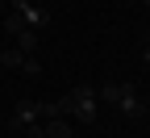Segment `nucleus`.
I'll return each instance as SVG.
<instances>
[{
  "mask_svg": "<svg viewBox=\"0 0 150 138\" xmlns=\"http://www.w3.org/2000/svg\"><path fill=\"white\" fill-rule=\"evenodd\" d=\"M21 71H25V75H38V71H42V63H38L33 54H25V63H21Z\"/></svg>",
  "mask_w": 150,
  "mask_h": 138,
  "instance_id": "nucleus-6",
  "label": "nucleus"
},
{
  "mask_svg": "<svg viewBox=\"0 0 150 138\" xmlns=\"http://www.w3.org/2000/svg\"><path fill=\"white\" fill-rule=\"evenodd\" d=\"M0 63H4V67H21L25 54H21V50H0Z\"/></svg>",
  "mask_w": 150,
  "mask_h": 138,
  "instance_id": "nucleus-5",
  "label": "nucleus"
},
{
  "mask_svg": "<svg viewBox=\"0 0 150 138\" xmlns=\"http://www.w3.org/2000/svg\"><path fill=\"white\" fill-rule=\"evenodd\" d=\"M142 4H146V9H150V0H142Z\"/></svg>",
  "mask_w": 150,
  "mask_h": 138,
  "instance_id": "nucleus-8",
  "label": "nucleus"
},
{
  "mask_svg": "<svg viewBox=\"0 0 150 138\" xmlns=\"http://www.w3.org/2000/svg\"><path fill=\"white\" fill-rule=\"evenodd\" d=\"M96 96H100V101H121V84H112V80H108V84H100Z\"/></svg>",
  "mask_w": 150,
  "mask_h": 138,
  "instance_id": "nucleus-4",
  "label": "nucleus"
},
{
  "mask_svg": "<svg viewBox=\"0 0 150 138\" xmlns=\"http://www.w3.org/2000/svg\"><path fill=\"white\" fill-rule=\"evenodd\" d=\"M142 34H146V63H150V29H142Z\"/></svg>",
  "mask_w": 150,
  "mask_h": 138,
  "instance_id": "nucleus-7",
  "label": "nucleus"
},
{
  "mask_svg": "<svg viewBox=\"0 0 150 138\" xmlns=\"http://www.w3.org/2000/svg\"><path fill=\"white\" fill-rule=\"evenodd\" d=\"M38 4H46V0H38Z\"/></svg>",
  "mask_w": 150,
  "mask_h": 138,
  "instance_id": "nucleus-9",
  "label": "nucleus"
},
{
  "mask_svg": "<svg viewBox=\"0 0 150 138\" xmlns=\"http://www.w3.org/2000/svg\"><path fill=\"white\" fill-rule=\"evenodd\" d=\"M4 29H8V34H21V29H29V21H25V13H21V9H13V13H4Z\"/></svg>",
  "mask_w": 150,
  "mask_h": 138,
  "instance_id": "nucleus-2",
  "label": "nucleus"
},
{
  "mask_svg": "<svg viewBox=\"0 0 150 138\" xmlns=\"http://www.w3.org/2000/svg\"><path fill=\"white\" fill-rule=\"evenodd\" d=\"M17 50H21V54H33L38 50V29H21V34H17Z\"/></svg>",
  "mask_w": 150,
  "mask_h": 138,
  "instance_id": "nucleus-3",
  "label": "nucleus"
},
{
  "mask_svg": "<svg viewBox=\"0 0 150 138\" xmlns=\"http://www.w3.org/2000/svg\"><path fill=\"white\" fill-rule=\"evenodd\" d=\"M42 134H46V138H75L71 117H50V122H42Z\"/></svg>",
  "mask_w": 150,
  "mask_h": 138,
  "instance_id": "nucleus-1",
  "label": "nucleus"
}]
</instances>
